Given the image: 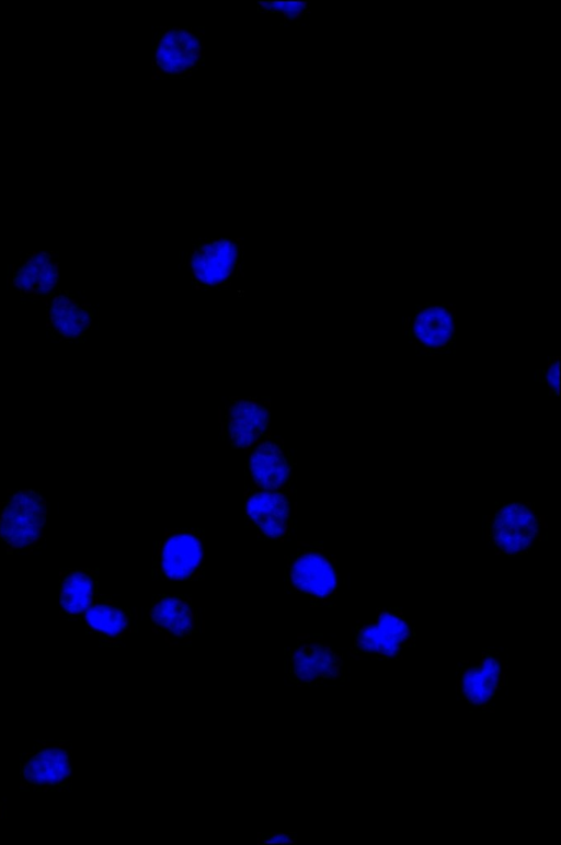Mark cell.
Returning a JSON list of instances; mask_svg holds the SVG:
<instances>
[{"label":"cell","mask_w":561,"mask_h":845,"mask_svg":"<svg viewBox=\"0 0 561 845\" xmlns=\"http://www.w3.org/2000/svg\"><path fill=\"white\" fill-rule=\"evenodd\" d=\"M262 844H293L294 837L287 833H268L262 834Z\"/></svg>","instance_id":"23"},{"label":"cell","mask_w":561,"mask_h":845,"mask_svg":"<svg viewBox=\"0 0 561 845\" xmlns=\"http://www.w3.org/2000/svg\"><path fill=\"white\" fill-rule=\"evenodd\" d=\"M47 504L32 488L12 489L0 500V545L8 553H32L45 540Z\"/></svg>","instance_id":"1"},{"label":"cell","mask_w":561,"mask_h":845,"mask_svg":"<svg viewBox=\"0 0 561 845\" xmlns=\"http://www.w3.org/2000/svg\"><path fill=\"white\" fill-rule=\"evenodd\" d=\"M411 641L412 628L403 615L397 610H383L356 628L351 652L355 659H393Z\"/></svg>","instance_id":"8"},{"label":"cell","mask_w":561,"mask_h":845,"mask_svg":"<svg viewBox=\"0 0 561 845\" xmlns=\"http://www.w3.org/2000/svg\"><path fill=\"white\" fill-rule=\"evenodd\" d=\"M13 283L21 290L30 292L33 289V279L24 263L14 272Z\"/></svg>","instance_id":"21"},{"label":"cell","mask_w":561,"mask_h":845,"mask_svg":"<svg viewBox=\"0 0 561 845\" xmlns=\"http://www.w3.org/2000/svg\"><path fill=\"white\" fill-rule=\"evenodd\" d=\"M285 669L298 685L313 686L336 680L342 674L341 656L320 640H301L286 652Z\"/></svg>","instance_id":"12"},{"label":"cell","mask_w":561,"mask_h":845,"mask_svg":"<svg viewBox=\"0 0 561 845\" xmlns=\"http://www.w3.org/2000/svg\"><path fill=\"white\" fill-rule=\"evenodd\" d=\"M287 587L313 602H325L335 592L337 574L332 560L312 545L286 556Z\"/></svg>","instance_id":"7"},{"label":"cell","mask_w":561,"mask_h":845,"mask_svg":"<svg viewBox=\"0 0 561 845\" xmlns=\"http://www.w3.org/2000/svg\"><path fill=\"white\" fill-rule=\"evenodd\" d=\"M411 332L423 346L443 351L454 339V315L444 305L425 307L417 311Z\"/></svg>","instance_id":"17"},{"label":"cell","mask_w":561,"mask_h":845,"mask_svg":"<svg viewBox=\"0 0 561 845\" xmlns=\"http://www.w3.org/2000/svg\"><path fill=\"white\" fill-rule=\"evenodd\" d=\"M259 8L280 14L285 20H298L308 12L307 1H259Z\"/></svg>","instance_id":"19"},{"label":"cell","mask_w":561,"mask_h":845,"mask_svg":"<svg viewBox=\"0 0 561 845\" xmlns=\"http://www.w3.org/2000/svg\"><path fill=\"white\" fill-rule=\"evenodd\" d=\"M19 787L23 792H66L72 787V743L44 741L22 754Z\"/></svg>","instance_id":"3"},{"label":"cell","mask_w":561,"mask_h":845,"mask_svg":"<svg viewBox=\"0 0 561 845\" xmlns=\"http://www.w3.org/2000/svg\"><path fill=\"white\" fill-rule=\"evenodd\" d=\"M243 253L239 237L197 240L186 256L193 287L197 290L229 287L243 272Z\"/></svg>","instance_id":"2"},{"label":"cell","mask_w":561,"mask_h":845,"mask_svg":"<svg viewBox=\"0 0 561 845\" xmlns=\"http://www.w3.org/2000/svg\"><path fill=\"white\" fill-rule=\"evenodd\" d=\"M50 322L58 334L72 340L81 336L91 326L93 311L76 302L68 294L56 296L49 306Z\"/></svg>","instance_id":"18"},{"label":"cell","mask_w":561,"mask_h":845,"mask_svg":"<svg viewBox=\"0 0 561 845\" xmlns=\"http://www.w3.org/2000/svg\"><path fill=\"white\" fill-rule=\"evenodd\" d=\"M249 452L244 488L283 490L293 487L294 459L284 441L271 433Z\"/></svg>","instance_id":"9"},{"label":"cell","mask_w":561,"mask_h":845,"mask_svg":"<svg viewBox=\"0 0 561 845\" xmlns=\"http://www.w3.org/2000/svg\"><path fill=\"white\" fill-rule=\"evenodd\" d=\"M205 31L188 26H162L154 32L152 80L191 77L205 58Z\"/></svg>","instance_id":"4"},{"label":"cell","mask_w":561,"mask_h":845,"mask_svg":"<svg viewBox=\"0 0 561 845\" xmlns=\"http://www.w3.org/2000/svg\"><path fill=\"white\" fill-rule=\"evenodd\" d=\"M152 571L165 580H203L204 532L199 528L165 530L153 549Z\"/></svg>","instance_id":"5"},{"label":"cell","mask_w":561,"mask_h":845,"mask_svg":"<svg viewBox=\"0 0 561 845\" xmlns=\"http://www.w3.org/2000/svg\"><path fill=\"white\" fill-rule=\"evenodd\" d=\"M224 439L233 448L251 450L271 434V402L266 398L233 396L219 410Z\"/></svg>","instance_id":"6"},{"label":"cell","mask_w":561,"mask_h":845,"mask_svg":"<svg viewBox=\"0 0 561 845\" xmlns=\"http://www.w3.org/2000/svg\"><path fill=\"white\" fill-rule=\"evenodd\" d=\"M88 635L104 646H117L134 628V615L110 594L99 593L82 616Z\"/></svg>","instance_id":"15"},{"label":"cell","mask_w":561,"mask_h":845,"mask_svg":"<svg viewBox=\"0 0 561 845\" xmlns=\"http://www.w3.org/2000/svg\"><path fill=\"white\" fill-rule=\"evenodd\" d=\"M559 372H560V362L557 359L556 362L550 363L546 373V381L550 386L554 395H559V385H560Z\"/></svg>","instance_id":"22"},{"label":"cell","mask_w":561,"mask_h":845,"mask_svg":"<svg viewBox=\"0 0 561 845\" xmlns=\"http://www.w3.org/2000/svg\"><path fill=\"white\" fill-rule=\"evenodd\" d=\"M148 618L153 631L161 633L170 643L190 642L196 632L197 614L186 595L156 596L148 608Z\"/></svg>","instance_id":"14"},{"label":"cell","mask_w":561,"mask_h":845,"mask_svg":"<svg viewBox=\"0 0 561 845\" xmlns=\"http://www.w3.org/2000/svg\"><path fill=\"white\" fill-rule=\"evenodd\" d=\"M539 530L538 518L526 504L502 505L492 516L491 539L503 553H517L530 547Z\"/></svg>","instance_id":"13"},{"label":"cell","mask_w":561,"mask_h":845,"mask_svg":"<svg viewBox=\"0 0 561 845\" xmlns=\"http://www.w3.org/2000/svg\"><path fill=\"white\" fill-rule=\"evenodd\" d=\"M99 594V570L69 568L59 573V615L65 620L82 621L87 608Z\"/></svg>","instance_id":"16"},{"label":"cell","mask_w":561,"mask_h":845,"mask_svg":"<svg viewBox=\"0 0 561 845\" xmlns=\"http://www.w3.org/2000/svg\"><path fill=\"white\" fill-rule=\"evenodd\" d=\"M56 283V266L53 264V262H49L36 275L34 281V289L41 295H46L54 289Z\"/></svg>","instance_id":"20"},{"label":"cell","mask_w":561,"mask_h":845,"mask_svg":"<svg viewBox=\"0 0 561 845\" xmlns=\"http://www.w3.org/2000/svg\"><path fill=\"white\" fill-rule=\"evenodd\" d=\"M293 488H244L245 516L250 527L264 539L283 540L293 523Z\"/></svg>","instance_id":"10"},{"label":"cell","mask_w":561,"mask_h":845,"mask_svg":"<svg viewBox=\"0 0 561 845\" xmlns=\"http://www.w3.org/2000/svg\"><path fill=\"white\" fill-rule=\"evenodd\" d=\"M506 664L494 651H483L473 661L461 663L457 671V689L470 706L488 709L505 683Z\"/></svg>","instance_id":"11"},{"label":"cell","mask_w":561,"mask_h":845,"mask_svg":"<svg viewBox=\"0 0 561 845\" xmlns=\"http://www.w3.org/2000/svg\"><path fill=\"white\" fill-rule=\"evenodd\" d=\"M0 815H1V803H0Z\"/></svg>","instance_id":"24"}]
</instances>
